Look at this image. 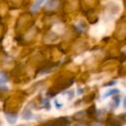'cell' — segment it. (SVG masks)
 Returning <instances> with one entry per match:
<instances>
[{"label": "cell", "mask_w": 126, "mask_h": 126, "mask_svg": "<svg viewBox=\"0 0 126 126\" xmlns=\"http://www.w3.org/2000/svg\"><path fill=\"white\" fill-rule=\"evenodd\" d=\"M7 119H8V122H10V124H14L17 120V116L11 117V115H9V116H7Z\"/></svg>", "instance_id": "3957f363"}, {"label": "cell", "mask_w": 126, "mask_h": 126, "mask_svg": "<svg viewBox=\"0 0 126 126\" xmlns=\"http://www.w3.org/2000/svg\"><path fill=\"white\" fill-rule=\"evenodd\" d=\"M54 105H55L56 108H58V109H60L61 107H62V104H60V103L58 102V100H54Z\"/></svg>", "instance_id": "5b68a950"}, {"label": "cell", "mask_w": 126, "mask_h": 126, "mask_svg": "<svg viewBox=\"0 0 126 126\" xmlns=\"http://www.w3.org/2000/svg\"><path fill=\"white\" fill-rule=\"evenodd\" d=\"M77 27H78V28H79V29L80 30V31H83V30H84L85 26L83 25V23H82V22H80V23H79V25H78Z\"/></svg>", "instance_id": "8992f818"}, {"label": "cell", "mask_w": 126, "mask_h": 126, "mask_svg": "<svg viewBox=\"0 0 126 126\" xmlns=\"http://www.w3.org/2000/svg\"><path fill=\"white\" fill-rule=\"evenodd\" d=\"M45 1H46V0H36V1L34 3V4L32 5L31 11H33V12L37 11V10H39V8H40L41 5H42Z\"/></svg>", "instance_id": "7a4b0ae2"}, {"label": "cell", "mask_w": 126, "mask_h": 126, "mask_svg": "<svg viewBox=\"0 0 126 126\" xmlns=\"http://www.w3.org/2000/svg\"><path fill=\"white\" fill-rule=\"evenodd\" d=\"M115 83H116V81H113V82H110L108 85H113V84H115Z\"/></svg>", "instance_id": "ba28073f"}, {"label": "cell", "mask_w": 126, "mask_h": 126, "mask_svg": "<svg viewBox=\"0 0 126 126\" xmlns=\"http://www.w3.org/2000/svg\"><path fill=\"white\" fill-rule=\"evenodd\" d=\"M78 94H82V89H80V88H79V90H78Z\"/></svg>", "instance_id": "52a82bcc"}, {"label": "cell", "mask_w": 126, "mask_h": 126, "mask_svg": "<svg viewBox=\"0 0 126 126\" xmlns=\"http://www.w3.org/2000/svg\"><path fill=\"white\" fill-rule=\"evenodd\" d=\"M120 93V90L117 89V88H112V89H110L103 95V99H105L109 96H111V95H115V94H118Z\"/></svg>", "instance_id": "6da1fadb"}, {"label": "cell", "mask_w": 126, "mask_h": 126, "mask_svg": "<svg viewBox=\"0 0 126 126\" xmlns=\"http://www.w3.org/2000/svg\"><path fill=\"white\" fill-rule=\"evenodd\" d=\"M114 102L116 103V104H115V106H116V107H118V106H119V103H120L119 97H118V96L115 97V98H114Z\"/></svg>", "instance_id": "277c9868"}]
</instances>
